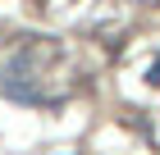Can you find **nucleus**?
<instances>
[{
  "instance_id": "nucleus-1",
  "label": "nucleus",
  "mask_w": 160,
  "mask_h": 155,
  "mask_svg": "<svg viewBox=\"0 0 160 155\" xmlns=\"http://www.w3.org/2000/svg\"><path fill=\"white\" fill-rule=\"evenodd\" d=\"M147 82H151V87H160V55L147 64Z\"/></svg>"
}]
</instances>
